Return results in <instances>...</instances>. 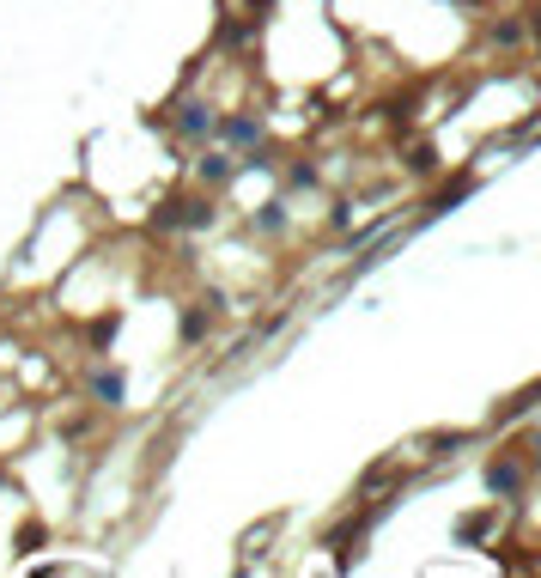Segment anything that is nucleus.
Segmentation results:
<instances>
[{
	"instance_id": "7",
	"label": "nucleus",
	"mask_w": 541,
	"mask_h": 578,
	"mask_svg": "<svg viewBox=\"0 0 541 578\" xmlns=\"http://www.w3.org/2000/svg\"><path fill=\"white\" fill-rule=\"evenodd\" d=\"M256 226H262V232H280V226H286V207H280V202H268V207H262V219H256Z\"/></svg>"
},
{
	"instance_id": "9",
	"label": "nucleus",
	"mask_w": 541,
	"mask_h": 578,
	"mask_svg": "<svg viewBox=\"0 0 541 578\" xmlns=\"http://www.w3.org/2000/svg\"><path fill=\"white\" fill-rule=\"evenodd\" d=\"M225 135H232V140H256V122H250V116H232Z\"/></svg>"
},
{
	"instance_id": "8",
	"label": "nucleus",
	"mask_w": 541,
	"mask_h": 578,
	"mask_svg": "<svg viewBox=\"0 0 541 578\" xmlns=\"http://www.w3.org/2000/svg\"><path fill=\"white\" fill-rule=\"evenodd\" d=\"M493 43H523V19H505V25H493Z\"/></svg>"
},
{
	"instance_id": "6",
	"label": "nucleus",
	"mask_w": 541,
	"mask_h": 578,
	"mask_svg": "<svg viewBox=\"0 0 541 578\" xmlns=\"http://www.w3.org/2000/svg\"><path fill=\"white\" fill-rule=\"evenodd\" d=\"M207 335V310H183V341H201Z\"/></svg>"
},
{
	"instance_id": "1",
	"label": "nucleus",
	"mask_w": 541,
	"mask_h": 578,
	"mask_svg": "<svg viewBox=\"0 0 541 578\" xmlns=\"http://www.w3.org/2000/svg\"><path fill=\"white\" fill-rule=\"evenodd\" d=\"M213 219V207L207 202H189V195H176V202H165L159 213H152V226L159 232H176V226H207Z\"/></svg>"
},
{
	"instance_id": "2",
	"label": "nucleus",
	"mask_w": 541,
	"mask_h": 578,
	"mask_svg": "<svg viewBox=\"0 0 541 578\" xmlns=\"http://www.w3.org/2000/svg\"><path fill=\"white\" fill-rule=\"evenodd\" d=\"M487 487H493V493H517V487H523V469H517V463H493V469H487Z\"/></svg>"
},
{
	"instance_id": "3",
	"label": "nucleus",
	"mask_w": 541,
	"mask_h": 578,
	"mask_svg": "<svg viewBox=\"0 0 541 578\" xmlns=\"http://www.w3.org/2000/svg\"><path fill=\"white\" fill-rule=\"evenodd\" d=\"M176 122H183V135H213V116H207L201 103H183V116H176Z\"/></svg>"
},
{
	"instance_id": "5",
	"label": "nucleus",
	"mask_w": 541,
	"mask_h": 578,
	"mask_svg": "<svg viewBox=\"0 0 541 578\" xmlns=\"http://www.w3.org/2000/svg\"><path fill=\"white\" fill-rule=\"evenodd\" d=\"M201 183H225V177H232V159H219V153H213V159H201Z\"/></svg>"
},
{
	"instance_id": "4",
	"label": "nucleus",
	"mask_w": 541,
	"mask_h": 578,
	"mask_svg": "<svg viewBox=\"0 0 541 578\" xmlns=\"http://www.w3.org/2000/svg\"><path fill=\"white\" fill-rule=\"evenodd\" d=\"M92 390H98L103 402L116 409V402H122V372H98V377H92Z\"/></svg>"
},
{
	"instance_id": "10",
	"label": "nucleus",
	"mask_w": 541,
	"mask_h": 578,
	"mask_svg": "<svg viewBox=\"0 0 541 578\" xmlns=\"http://www.w3.org/2000/svg\"><path fill=\"white\" fill-rule=\"evenodd\" d=\"M529 31H536V37H541V6H536V12H529Z\"/></svg>"
}]
</instances>
